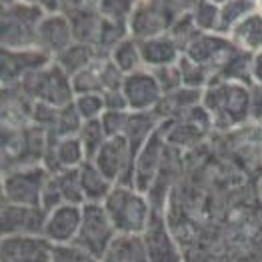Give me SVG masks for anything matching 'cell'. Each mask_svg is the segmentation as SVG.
<instances>
[{"label":"cell","mask_w":262,"mask_h":262,"mask_svg":"<svg viewBox=\"0 0 262 262\" xmlns=\"http://www.w3.org/2000/svg\"><path fill=\"white\" fill-rule=\"evenodd\" d=\"M80 222H82V206L62 204V206L54 208L52 212H48L42 236L52 246L72 244L78 236Z\"/></svg>","instance_id":"obj_6"},{"label":"cell","mask_w":262,"mask_h":262,"mask_svg":"<svg viewBox=\"0 0 262 262\" xmlns=\"http://www.w3.org/2000/svg\"><path fill=\"white\" fill-rule=\"evenodd\" d=\"M52 262H100L96 256H92L88 250H84L78 244H62L54 246L52 250Z\"/></svg>","instance_id":"obj_10"},{"label":"cell","mask_w":262,"mask_h":262,"mask_svg":"<svg viewBox=\"0 0 262 262\" xmlns=\"http://www.w3.org/2000/svg\"><path fill=\"white\" fill-rule=\"evenodd\" d=\"M80 184L86 202L102 204L112 192V182L100 172L96 164H86L84 168H80Z\"/></svg>","instance_id":"obj_9"},{"label":"cell","mask_w":262,"mask_h":262,"mask_svg":"<svg viewBox=\"0 0 262 262\" xmlns=\"http://www.w3.org/2000/svg\"><path fill=\"white\" fill-rule=\"evenodd\" d=\"M252 72H254V76L258 78V84H262V54L256 58V62L252 66Z\"/></svg>","instance_id":"obj_12"},{"label":"cell","mask_w":262,"mask_h":262,"mask_svg":"<svg viewBox=\"0 0 262 262\" xmlns=\"http://www.w3.org/2000/svg\"><path fill=\"white\" fill-rule=\"evenodd\" d=\"M52 250L44 236H2L0 262H52Z\"/></svg>","instance_id":"obj_7"},{"label":"cell","mask_w":262,"mask_h":262,"mask_svg":"<svg viewBox=\"0 0 262 262\" xmlns=\"http://www.w3.org/2000/svg\"><path fill=\"white\" fill-rule=\"evenodd\" d=\"M118 234H142L154 208L140 192L116 186L102 202Z\"/></svg>","instance_id":"obj_1"},{"label":"cell","mask_w":262,"mask_h":262,"mask_svg":"<svg viewBox=\"0 0 262 262\" xmlns=\"http://www.w3.org/2000/svg\"><path fill=\"white\" fill-rule=\"evenodd\" d=\"M116 236L118 232L110 220L104 204L86 202L82 206V222H80V230H78L74 244L82 246L84 250H88L92 256L100 260Z\"/></svg>","instance_id":"obj_2"},{"label":"cell","mask_w":262,"mask_h":262,"mask_svg":"<svg viewBox=\"0 0 262 262\" xmlns=\"http://www.w3.org/2000/svg\"><path fill=\"white\" fill-rule=\"evenodd\" d=\"M100 262H150L140 234H118Z\"/></svg>","instance_id":"obj_8"},{"label":"cell","mask_w":262,"mask_h":262,"mask_svg":"<svg viewBox=\"0 0 262 262\" xmlns=\"http://www.w3.org/2000/svg\"><path fill=\"white\" fill-rule=\"evenodd\" d=\"M76 108H78V114L84 116L86 120H94V114L102 108V98L94 94H86L76 102Z\"/></svg>","instance_id":"obj_11"},{"label":"cell","mask_w":262,"mask_h":262,"mask_svg":"<svg viewBox=\"0 0 262 262\" xmlns=\"http://www.w3.org/2000/svg\"><path fill=\"white\" fill-rule=\"evenodd\" d=\"M46 216L42 206L2 204V236H42Z\"/></svg>","instance_id":"obj_5"},{"label":"cell","mask_w":262,"mask_h":262,"mask_svg":"<svg viewBox=\"0 0 262 262\" xmlns=\"http://www.w3.org/2000/svg\"><path fill=\"white\" fill-rule=\"evenodd\" d=\"M140 236L150 262H184L182 246L162 212L152 210L150 220Z\"/></svg>","instance_id":"obj_3"},{"label":"cell","mask_w":262,"mask_h":262,"mask_svg":"<svg viewBox=\"0 0 262 262\" xmlns=\"http://www.w3.org/2000/svg\"><path fill=\"white\" fill-rule=\"evenodd\" d=\"M48 174L40 168H24L16 170L4 178V202L2 204H24V206H40L44 184Z\"/></svg>","instance_id":"obj_4"}]
</instances>
